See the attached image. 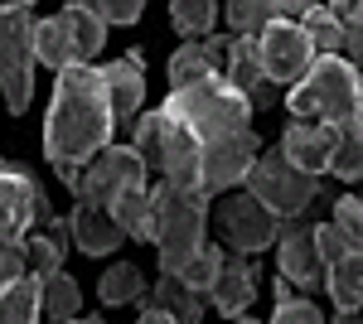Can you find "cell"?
Segmentation results:
<instances>
[{"label": "cell", "instance_id": "cell-1", "mask_svg": "<svg viewBox=\"0 0 363 324\" xmlns=\"http://www.w3.org/2000/svg\"><path fill=\"white\" fill-rule=\"evenodd\" d=\"M112 131H116V111L112 97H107L102 68H92V58H73L68 68H58L54 102L44 116V155L68 189L83 179V164L102 145H112Z\"/></svg>", "mask_w": 363, "mask_h": 324}, {"label": "cell", "instance_id": "cell-2", "mask_svg": "<svg viewBox=\"0 0 363 324\" xmlns=\"http://www.w3.org/2000/svg\"><path fill=\"white\" fill-rule=\"evenodd\" d=\"M286 111L296 121H330V126H344V121L363 116L359 63H349L339 54H315L306 78L286 87Z\"/></svg>", "mask_w": 363, "mask_h": 324}, {"label": "cell", "instance_id": "cell-3", "mask_svg": "<svg viewBox=\"0 0 363 324\" xmlns=\"http://www.w3.org/2000/svg\"><path fill=\"white\" fill-rule=\"evenodd\" d=\"M203 223H208V189L174 184V179L150 189V242L160 247V267L165 271H184L199 257Z\"/></svg>", "mask_w": 363, "mask_h": 324}, {"label": "cell", "instance_id": "cell-4", "mask_svg": "<svg viewBox=\"0 0 363 324\" xmlns=\"http://www.w3.org/2000/svg\"><path fill=\"white\" fill-rule=\"evenodd\" d=\"M165 111L179 116V121H189L194 135L208 145V140H218V135H233V131L247 126L252 97L242 92V87H233L228 73H208V78H199V82L174 87V92L165 97Z\"/></svg>", "mask_w": 363, "mask_h": 324}, {"label": "cell", "instance_id": "cell-5", "mask_svg": "<svg viewBox=\"0 0 363 324\" xmlns=\"http://www.w3.org/2000/svg\"><path fill=\"white\" fill-rule=\"evenodd\" d=\"M34 15L29 5L15 0H0V92H5V107L25 111L34 102Z\"/></svg>", "mask_w": 363, "mask_h": 324}, {"label": "cell", "instance_id": "cell-6", "mask_svg": "<svg viewBox=\"0 0 363 324\" xmlns=\"http://www.w3.org/2000/svg\"><path fill=\"white\" fill-rule=\"evenodd\" d=\"M247 189L257 194L272 213L296 218V213H306L310 203H315V194H320V174L301 169L286 150H267V155H257V164H252Z\"/></svg>", "mask_w": 363, "mask_h": 324}, {"label": "cell", "instance_id": "cell-7", "mask_svg": "<svg viewBox=\"0 0 363 324\" xmlns=\"http://www.w3.org/2000/svg\"><path fill=\"white\" fill-rule=\"evenodd\" d=\"M145 174H150V164L140 160L136 145H102V150L83 164V179L73 184V194H78L83 203H102V208H112L116 194L140 189Z\"/></svg>", "mask_w": 363, "mask_h": 324}, {"label": "cell", "instance_id": "cell-8", "mask_svg": "<svg viewBox=\"0 0 363 324\" xmlns=\"http://www.w3.org/2000/svg\"><path fill=\"white\" fill-rule=\"evenodd\" d=\"M218 228H223V242L233 247V252L257 257V252H267V247L277 242L281 213H272V208L247 189V194H233V199L218 203Z\"/></svg>", "mask_w": 363, "mask_h": 324}, {"label": "cell", "instance_id": "cell-9", "mask_svg": "<svg viewBox=\"0 0 363 324\" xmlns=\"http://www.w3.org/2000/svg\"><path fill=\"white\" fill-rule=\"evenodd\" d=\"M257 49H262V68H267V78L272 82H301L310 73V63H315V44H310L306 25H296L291 15H281L272 25L257 34Z\"/></svg>", "mask_w": 363, "mask_h": 324}, {"label": "cell", "instance_id": "cell-10", "mask_svg": "<svg viewBox=\"0 0 363 324\" xmlns=\"http://www.w3.org/2000/svg\"><path fill=\"white\" fill-rule=\"evenodd\" d=\"M257 155H262V140H257L252 126L208 140V145H203V189H233V184H247Z\"/></svg>", "mask_w": 363, "mask_h": 324}, {"label": "cell", "instance_id": "cell-11", "mask_svg": "<svg viewBox=\"0 0 363 324\" xmlns=\"http://www.w3.org/2000/svg\"><path fill=\"white\" fill-rule=\"evenodd\" d=\"M277 271L291 286H301V291L325 286V262H320V242H315V223H306L301 213H296L291 228L277 233Z\"/></svg>", "mask_w": 363, "mask_h": 324}, {"label": "cell", "instance_id": "cell-12", "mask_svg": "<svg viewBox=\"0 0 363 324\" xmlns=\"http://www.w3.org/2000/svg\"><path fill=\"white\" fill-rule=\"evenodd\" d=\"M49 218H54V208L39 189V179L5 164L0 169V233H25L29 223H49Z\"/></svg>", "mask_w": 363, "mask_h": 324}, {"label": "cell", "instance_id": "cell-13", "mask_svg": "<svg viewBox=\"0 0 363 324\" xmlns=\"http://www.w3.org/2000/svg\"><path fill=\"white\" fill-rule=\"evenodd\" d=\"M223 73H228V82H233V87H242V92L252 97V107H272V102H277V82L267 78V68H262L257 34H233Z\"/></svg>", "mask_w": 363, "mask_h": 324}, {"label": "cell", "instance_id": "cell-14", "mask_svg": "<svg viewBox=\"0 0 363 324\" xmlns=\"http://www.w3.org/2000/svg\"><path fill=\"white\" fill-rule=\"evenodd\" d=\"M335 140H339V126H330V121H296L291 116V126L281 135V150L301 164V169L325 174L330 169V155H335Z\"/></svg>", "mask_w": 363, "mask_h": 324}, {"label": "cell", "instance_id": "cell-15", "mask_svg": "<svg viewBox=\"0 0 363 324\" xmlns=\"http://www.w3.org/2000/svg\"><path fill=\"white\" fill-rule=\"evenodd\" d=\"M73 223V242L83 247L87 257H112L116 247L126 242V228L112 218V208H102V203H83L78 199V208L68 213Z\"/></svg>", "mask_w": 363, "mask_h": 324}, {"label": "cell", "instance_id": "cell-16", "mask_svg": "<svg viewBox=\"0 0 363 324\" xmlns=\"http://www.w3.org/2000/svg\"><path fill=\"white\" fill-rule=\"evenodd\" d=\"M208 296H213V305L223 310L228 320H242V315H247L252 296H257V267H252L247 252H238V257H223V267H218V281L208 286Z\"/></svg>", "mask_w": 363, "mask_h": 324}, {"label": "cell", "instance_id": "cell-17", "mask_svg": "<svg viewBox=\"0 0 363 324\" xmlns=\"http://www.w3.org/2000/svg\"><path fill=\"white\" fill-rule=\"evenodd\" d=\"M107 78V97H112V111H116V126H131L136 111L145 107V73H140V54H126L102 68Z\"/></svg>", "mask_w": 363, "mask_h": 324}, {"label": "cell", "instance_id": "cell-18", "mask_svg": "<svg viewBox=\"0 0 363 324\" xmlns=\"http://www.w3.org/2000/svg\"><path fill=\"white\" fill-rule=\"evenodd\" d=\"M228 44L233 39H223V34H208V44H199V39L179 44L169 54V87H184V82H199L208 73H223L218 63H228Z\"/></svg>", "mask_w": 363, "mask_h": 324}, {"label": "cell", "instance_id": "cell-19", "mask_svg": "<svg viewBox=\"0 0 363 324\" xmlns=\"http://www.w3.org/2000/svg\"><path fill=\"white\" fill-rule=\"evenodd\" d=\"M325 291L335 300L339 320H354L359 315V305H363V242H354L339 262L325 267Z\"/></svg>", "mask_w": 363, "mask_h": 324}, {"label": "cell", "instance_id": "cell-20", "mask_svg": "<svg viewBox=\"0 0 363 324\" xmlns=\"http://www.w3.org/2000/svg\"><path fill=\"white\" fill-rule=\"evenodd\" d=\"M58 20L68 25V39H73L78 58L102 54V44H107V20L92 10V0H68V5L58 10Z\"/></svg>", "mask_w": 363, "mask_h": 324}, {"label": "cell", "instance_id": "cell-21", "mask_svg": "<svg viewBox=\"0 0 363 324\" xmlns=\"http://www.w3.org/2000/svg\"><path fill=\"white\" fill-rule=\"evenodd\" d=\"M44 315V291H39V276L25 271L15 281H0V324H29Z\"/></svg>", "mask_w": 363, "mask_h": 324}, {"label": "cell", "instance_id": "cell-22", "mask_svg": "<svg viewBox=\"0 0 363 324\" xmlns=\"http://www.w3.org/2000/svg\"><path fill=\"white\" fill-rule=\"evenodd\" d=\"M155 300L165 305L174 320H184V324H194L203 320V291H194L179 271H165L160 281H155Z\"/></svg>", "mask_w": 363, "mask_h": 324}, {"label": "cell", "instance_id": "cell-23", "mask_svg": "<svg viewBox=\"0 0 363 324\" xmlns=\"http://www.w3.org/2000/svg\"><path fill=\"white\" fill-rule=\"evenodd\" d=\"M39 291H44V315H54V320H78L83 310V291H78V281L68 276V271L58 267L49 276H39Z\"/></svg>", "mask_w": 363, "mask_h": 324}, {"label": "cell", "instance_id": "cell-24", "mask_svg": "<svg viewBox=\"0 0 363 324\" xmlns=\"http://www.w3.org/2000/svg\"><path fill=\"white\" fill-rule=\"evenodd\" d=\"M34 54H39V63H44V68H68V63H73V58H78V49H73V39H68V25H63V20H39V25H34Z\"/></svg>", "mask_w": 363, "mask_h": 324}, {"label": "cell", "instance_id": "cell-25", "mask_svg": "<svg viewBox=\"0 0 363 324\" xmlns=\"http://www.w3.org/2000/svg\"><path fill=\"white\" fill-rule=\"evenodd\" d=\"M330 174H339V179H363V116L339 126L335 155H330Z\"/></svg>", "mask_w": 363, "mask_h": 324}, {"label": "cell", "instance_id": "cell-26", "mask_svg": "<svg viewBox=\"0 0 363 324\" xmlns=\"http://www.w3.org/2000/svg\"><path fill=\"white\" fill-rule=\"evenodd\" d=\"M281 15H286V0H228V25H233V34H262Z\"/></svg>", "mask_w": 363, "mask_h": 324}, {"label": "cell", "instance_id": "cell-27", "mask_svg": "<svg viewBox=\"0 0 363 324\" xmlns=\"http://www.w3.org/2000/svg\"><path fill=\"white\" fill-rule=\"evenodd\" d=\"M97 296H102V305H136V300L145 296V281H140V271L131 267V262H116V267L102 271Z\"/></svg>", "mask_w": 363, "mask_h": 324}, {"label": "cell", "instance_id": "cell-28", "mask_svg": "<svg viewBox=\"0 0 363 324\" xmlns=\"http://www.w3.org/2000/svg\"><path fill=\"white\" fill-rule=\"evenodd\" d=\"M112 218L126 228V238H145L150 242V189H126L112 199Z\"/></svg>", "mask_w": 363, "mask_h": 324}, {"label": "cell", "instance_id": "cell-29", "mask_svg": "<svg viewBox=\"0 0 363 324\" xmlns=\"http://www.w3.org/2000/svg\"><path fill=\"white\" fill-rule=\"evenodd\" d=\"M301 25H306L315 54H339L344 49V20H339L330 5H310L306 15H301Z\"/></svg>", "mask_w": 363, "mask_h": 324}, {"label": "cell", "instance_id": "cell-30", "mask_svg": "<svg viewBox=\"0 0 363 324\" xmlns=\"http://www.w3.org/2000/svg\"><path fill=\"white\" fill-rule=\"evenodd\" d=\"M213 20H218V0H169V25L184 39L213 34Z\"/></svg>", "mask_w": 363, "mask_h": 324}, {"label": "cell", "instance_id": "cell-31", "mask_svg": "<svg viewBox=\"0 0 363 324\" xmlns=\"http://www.w3.org/2000/svg\"><path fill=\"white\" fill-rule=\"evenodd\" d=\"M131 145L140 150V160L150 164V169H160V164H165V111H145V116H136Z\"/></svg>", "mask_w": 363, "mask_h": 324}, {"label": "cell", "instance_id": "cell-32", "mask_svg": "<svg viewBox=\"0 0 363 324\" xmlns=\"http://www.w3.org/2000/svg\"><path fill=\"white\" fill-rule=\"evenodd\" d=\"M272 320H277V324H320V320H325V310L310 305L306 296H296L286 276H277V310H272Z\"/></svg>", "mask_w": 363, "mask_h": 324}, {"label": "cell", "instance_id": "cell-33", "mask_svg": "<svg viewBox=\"0 0 363 324\" xmlns=\"http://www.w3.org/2000/svg\"><path fill=\"white\" fill-rule=\"evenodd\" d=\"M218 267H223V247H208V242H203V247H199V257L179 271V276H184L194 291H208V286L218 281Z\"/></svg>", "mask_w": 363, "mask_h": 324}, {"label": "cell", "instance_id": "cell-34", "mask_svg": "<svg viewBox=\"0 0 363 324\" xmlns=\"http://www.w3.org/2000/svg\"><path fill=\"white\" fill-rule=\"evenodd\" d=\"M25 257H29V271H34V276H49V271L63 267V247H58L49 233H39V238H25Z\"/></svg>", "mask_w": 363, "mask_h": 324}, {"label": "cell", "instance_id": "cell-35", "mask_svg": "<svg viewBox=\"0 0 363 324\" xmlns=\"http://www.w3.org/2000/svg\"><path fill=\"white\" fill-rule=\"evenodd\" d=\"M29 271L25 257V233H0V281H15Z\"/></svg>", "mask_w": 363, "mask_h": 324}, {"label": "cell", "instance_id": "cell-36", "mask_svg": "<svg viewBox=\"0 0 363 324\" xmlns=\"http://www.w3.org/2000/svg\"><path fill=\"white\" fill-rule=\"evenodd\" d=\"M92 10H97L107 25H136L145 0H92Z\"/></svg>", "mask_w": 363, "mask_h": 324}, {"label": "cell", "instance_id": "cell-37", "mask_svg": "<svg viewBox=\"0 0 363 324\" xmlns=\"http://www.w3.org/2000/svg\"><path fill=\"white\" fill-rule=\"evenodd\" d=\"M344 54H349V63L363 68V0L344 15Z\"/></svg>", "mask_w": 363, "mask_h": 324}, {"label": "cell", "instance_id": "cell-38", "mask_svg": "<svg viewBox=\"0 0 363 324\" xmlns=\"http://www.w3.org/2000/svg\"><path fill=\"white\" fill-rule=\"evenodd\" d=\"M335 223L349 233V238H359V242H363V199H339V203H335Z\"/></svg>", "mask_w": 363, "mask_h": 324}, {"label": "cell", "instance_id": "cell-39", "mask_svg": "<svg viewBox=\"0 0 363 324\" xmlns=\"http://www.w3.org/2000/svg\"><path fill=\"white\" fill-rule=\"evenodd\" d=\"M140 320H145V324H169V320H174V315H169L165 305L155 300V305H145V310H140Z\"/></svg>", "mask_w": 363, "mask_h": 324}, {"label": "cell", "instance_id": "cell-40", "mask_svg": "<svg viewBox=\"0 0 363 324\" xmlns=\"http://www.w3.org/2000/svg\"><path fill=\"white\" fill-rule=\"evenodd\" d=\"M310 5H320V0H286V15H306Z\"/></svg>", "mask_w": 363, "mask_h": 324}, {"label": "cell", "instance_id": "cell-41", "mask_svg": "<svg viewBox=\"0 0 363 324\" xmlns=\"http://www.w3.org/2000/svg\"><path fill=\"white\" fill-rule=\"evenodd\" d=\"M325 5H330V10H335L339 20H344V15H349V10H354V5H359V0H325Z\"/></svg>", "mask_w": 363, "mask_h": 324}, {"label": "cell", "instance_id": "cell-42", "mask_svg": "<svg viewBox=\"0 0 363 324\" xmlns=\"http://www.w3.org/2000/svg\"><path fill=\"white\" fill-rule=\"evenodd\" d=\"M15 5H34V0H15Z\"/></svg>", "mask_w": 363, "mask_h": 324}, {"label": "cell", "instance_id": "cell-43", "mask_svg": "<svg viewBox=\"0 0 363 324\" xmlns=\"http://www.w3.org/2000/svg\"><path fill=\"white\" fill-rule=\"evenodd\" d=\"M359 199H363V194H359Z\"/></svg>", "mask_w": 363, "mask_h": 324}]
</instances>
